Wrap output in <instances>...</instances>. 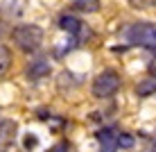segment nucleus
<instances>
[{
	"label": "nucleus",
	"instance_id": "obj_11",
	"mask_svg": "<svg viewBox=\"0 0 156 152\" xmlns=\"http://www.w3.org/2000/svg\"><path fill=\"white\" fill-rule=\"evenodd\" d=\"M133 9H154L156 7V0H127Z\"/></svg>",
	"mask_w": 156,
	"mask_h": 152
},
{
	"label": "nucleus",
	"instance_id": "obj_14",
	"mask_svg": "<svg viewBox=\"0 0 156 152\" xmlns=\"http://www.w3.org/2000/svg\"><path fill=\"white\" fill-rule=\"evenodd\" d=\"M34 143H36V136H27L25 139V148H34Z\"/></svg>",
	"mask_w": 156,
	"mask_h": 152
},
{
	"label": "nucleus",
	"instance_id": "obj_1",
	"mask_svg": "<svg viewBox=\"0 0 156 152\" xmlns=\"http://www.w3.org/2000/svg\"><path fill=\"white\" fill-rule=\"evenodd\" d=\"M12 39L23 52H34L43 43V30L39 25H18L12 32Z\"/></svg>",
	"mask_w": 156,
	"mask_h": 152
},
{
	"label": "nucleus",
	"instance_id": "obj_9",
	"mask_svg": "<svg viewBox=\"0 0 156 152\" xmlns=\"http://www.w3.org/2000/svg\"><path fill=\"white\" fill-rule=\"evenodd\" d=\"M136 93L138 95H152V93H156V77H149V80H143V82H138V86H136Z\"/></svg>",
	"mask_w": 156,
	"mask_h": 152
},
{
	"label": "nucleus",
	"instance_id": "obj_6",
	"mask_svg": "<svg viewBox=\"0 0 156 152\" xmlns=\"http://www.w3.org/2000/svg\"><path fill=\"white\" fill-rule=\"evenodd\" d=\"M16 129H18V125H16L14 120H2L0 123V152L9 150V145L14 143Z\"/></svg>",
	"mask_w": 156,
	"mask_h": 152
},
{
	"label": "nucleus",
	"instance_id": "obj_2",
	"mask_svg": "<svg viewBox=\"0 0 156 152\" xmlns=\"http://www.w3.org/2000/svg\"><path fill=\"white\" fill-rule=\"evenodd\" d=\"M127 39L133 46H143L149 50H156V25L154 23H136L127 32Z\"/></svg>",
	"mask_w": 156,
	"mask_h": 152
},
{
	"label": "nucleus",
	"instance_id": "obj_5",
	"mask_svg": "<svg viewBox=\"0 0 156 152\" xmlns=\"http://www.w3.org/2000/svg\"><path fill=\"white\" fill-rule=\"evenodd\" d=\"M118 136L120 134L115 132V129L111 127H104L98 132V141H100V152H115L120 148V143H118Z\"/></svg>",
	"mask_w": 156,
	"mask_h": 152
},
{
	"label": "nucleus",
	"instance_id": "obj_3",
	"mask_svg": "<svg viewBox=\"0 0 156 152\" xmlns=\"http://www.w3.org/2000/svg\"><path fill=\"white\" fill-rule=\"evenodd\" d=\"M118 89H120V75L115 70H102L93 80V86H90L95 98H111Z\"/></svg>",
	"mask_w": 156,
	"mask_h": 152
},
{
	"label": "nucleus",
	"instance_id": "obj_7",
	"mask_svg": "<svg viewBox=\"0 0 156 152\" xmlns=\"http://www.w3.org/2000/svg\"><path fill=\"white\" fill-rule=\"evenodd\" d=\"M48 73H50V64H48L45 59H36V61H32L30 68H27V77H30V80L45 77Z\"/></svg>",
	"mask_w": 156,
	"mask_h": 152
},
{
	"label": "nucleus",
	"instance_id": "obj_15",
	"mask_svg": "<svg viewBox=\"0 0 156 152\" xmlns=\"http://www.w3.org/2000/svg\"><path fill=\"white\" fill-rule=\"evenodd\" d=\"M149 73H152V77H156V57L149 61Z\"/></svg>",
	"mask_w": 156,
	"mask_h": 152
},
{
	"label": "nucleus",
	"instance_id": "obj_10",
	"mask_svg": "<svg viewBox=\"0 0 156 152\" xmlns=\"http://www.w3.org/2000/svg\"><path fill=\"white\" fill-rule=\"evenodd\" d=\"M9 66H12V52H9L7 46H2V43H0V77H2V75H7Z\"/></svg>",
	"mask_w": 156,
	"mask_h": 152
},
{
	"label": "nucleus",
	"instance_id": "obj_4",
	"mask_svg": "<svg viewBox=\"0 0 156 152\" xmlns=\"http://www.w3.org/2000/svg\"><path fill=\"white\" fill-rule=\"evenodd\" d=\"M59 25H61V30L63 32H68V34H73L75 39H86V36L90 34L88 30H86V25L82 23L79 18H75V16H61L59 18Z\"/></svg>",
	"mask_w": 156,
	"mask_h": 152
},
{
	"label": "nucleus",
	"instance_id": "obj_12",
	"mask_svg": "<svg viewBox=\"0 0 156 152\" xmlns=\"http://www.w3.org/2000/svg\"><path fill=\"white\" fill-rule=\"evenodd\" d=\"M118 143H120V148H131V145H133V136L120 134V136H118Z\"/></svg>",
	"mask_w": 156,
	"mask_h": 152
},
{
	"label": "nucleus",
	"instance_id": "obj_8",
	"mask_svg": "<svg viewBox=\"0 0 156 152\" xmlns=\"http://www.w3.org/2000/svg\"><path fill=\"white\" fill-rule=\"evenodd\" d=\"M73 7L84 14H93L100 9V0H73Z\"/></svg>",
	"mask_w": 156,
	"mask_h": 152
},
{
	"label": "nucleus",
	"instance_id": "obj_13",
	"mask_svg": "<svg viewBox=\"0 0 156 152\" xmlns=\"http://www.w3.org/2000/svg\"><path fill=\"white\" fill-rule=\"evenodd\" d=\"M50 152H68V148H66V143H59V145H55Z\"/></svg>",
	"mask_w": 156,
	"mask_h": 152
}]
</instances>
